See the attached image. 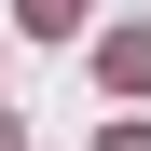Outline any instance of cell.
Returning a JSON list of instances; mask_svg holds the SVG:
<instances>
[{
    "label": "cell",
    "instance_id": "obj_1",
    "mask_svg": "<svg viewBox=\"0 0 151 151\" xmlns=\"http://www.w3.org/2000/svg\"><path fill=\"white\" fill-rule=\"evenodd\" d=\"M96 69H110V96H137V83H151V28H124V41H96Z\"/></svg>",
    "mask_w": 151,
    "mask_h": 151
},
{
    "label": "cell",
    "instance_id": "obj_2",
    "mask_svg": "<svg viewBox=\"0 0 151 151\" xmlns=\"http://www.w3.org/2000/svg\"><path fill=\"white\" fill-rule=\"evenodd\" d=\"M69 14H83V0H28V28H69Z\"/></svg>",
    "mask_w": 151,
    "mask_h": 151
},
{
    "label": "cell",
    "instance_id": "obj_3",
    "mask_svg": "<svg viewBox=\"0 0 151 151\" xmlns=\"http://www.w3.org/2000/svg\"><path fill=\"white\" fill-rule=\"evenodd\" d=\"M96 151H151V124H110V137H96Z\"/></svg>",
    "mask_w": 151,
    "mask_h": 151
}]
</instances>
